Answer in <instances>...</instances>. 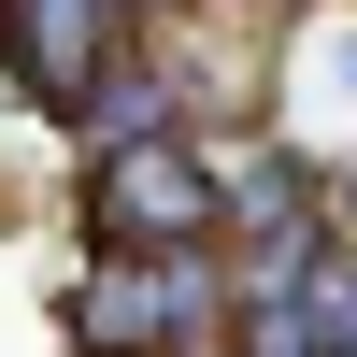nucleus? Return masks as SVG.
<instances>
[{"label": "nucleus", "mask_w": 357, "mask_h": 357, "mask_svg": "<svg viewBox=\"0 0 357 357\" xmlns=\"http://www.w3.org/2000/svg\"><path fill=\"white\" fill-rule=\"evenodd\" d=\"M229 243V172L200 129L86 158V257H215Z\"/></svg>", "instance_id": "obj_1"}, {"label": "nucleus", "mask_w": 357, "mask_h": 357, "mask_svg": "<svg viewBox=\"0 0 357 357\" xmlns=\"http://www.w3.org/2000/svg\"><path fill=\"white\" fill-rule=\"evenodd\" d=\"M57 314L86 357H200L229 343V257H86Z\"/></svg>", "instance_id": "obj_2"}, {"label": "nucleus", "mask_w": 357, "mask_h": 357, "mask_svg": "<svg viewBox=\"0 0 357 357\" xmlns=\"http://www.w3.org/2000/svg\"><path fill=\"white\" fill-rule=\"evenodd\" d=\"M0 57H15V86L43 114H72L100 72L143 57V0H0Z\"/></svg>", "instance_id": "obj_3"}, {"label": "nucleus", "mask_w": 357, "mask_h": 357, "mask_svg": "<svg viewBox=\"0 0 357 357\" xmlns=\"http://www.w3.org/2000/svg\"><path fill=\"white\" fill-rule=\"evenodd\" d=\"M186 129V86H172V57H129V72H100L72 100V143L86 158H129V143H172Z\"/></svg>", "instance_id": "obj_4"}, {"label": "nucleus", "mask_w": 357, "mask_h": 357, "mask_svg": "<svg viewBox=\"0 0 357 357\" xmlns=\"http://www.w3.org/2000/svg\"><path fill=\"white\" fill-rule=\"evenodd\" d=\"M329 215H343V243H357V172H343V200H329Z\"/></svg>", "instance_id": "obj_5"}, {"label": "nucleus", "mask_w": 357, "mask_h": 357, "mask_svg": "<svg viewBox=\"0 0 357 357\" xmlns=\"http://www.w3.org/2000/svg\"><path fill=\"white\" fill-rule=\"evenodd\" d=\"M143 15H172V0H143Z\"/></svg>", "instance_id": "obj_6"}, {"label": "nucleus", "mask_w": 357, "mask_h": 357, "mask_svg": "<svg viewBox=\"0 0 357 357\" xmlns=\"http://www.w3.org/2000/svg\"><path fill=\"white\" fill-rule=\"evenodd\" d=\"M200 357H229V343H200Z\"/></svg>", "instance_id": "obj_7"}]
</instances>
